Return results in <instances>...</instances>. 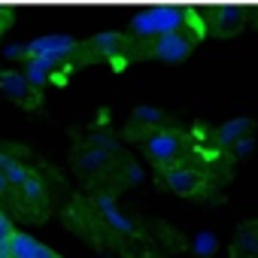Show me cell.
I'll return each instance as SVG.
<instances>
[{"mask_svg":"<svg viewBox=\"0 0 258 258\" xmlns=\"http://www.w3.org/2000/svg\"><path fill=\"white\" fill-rule=\"evenodd\" d=\"M61 64H64L61 58H52V55H34V58H25V70H22V76L28 79L31 88H40V85H46V82L52 79V73H55Z\"/></svg>","mask_w":258,"mask_h":258,"instance_id":"obj_6","label":"cell"},{"mask_svg":"<svg viewBox=\"0 0 258 258\" xmlns=\"http://www.w3.org/2000/svg\"><path fill=\"white\" fill-rule=\"evenodd\" d=\"M100 207H103V213H106V219L118 228V231H131V222H124L121 216H118V210L112 207V201L109 198H100Z\"/></svg>","mask_w":258,"mask_h":258,"instance_id":"obj_15","label":"cell"},{"mask_svg":"<svg viewBox=\"0 0 258 258\" xmlns=\"http://www.w3.org/2000/svg\"><path fill=\"white\" fill-rule=\"evenodd\" d=\"M7 252H10V258H46L52 249L25 231H13V237L7 240Z\"/></svg>","mask_w":258,"mask_h":258,"instance_id":"obj_7","label":"cell"},{"mask_svg":"<svg viewBox=\"0 0 258 258\" xmlns=\"http://www.w3.org/2000/svg\"><path fill=\"white\" fill-rule=\"evenodd\" d=\"M240 19H243V10L240 7H216L213 10V31L216 34H234L237 28H240Z\"/></svg>","mask_w":258,"mask_h":258,"instance_id":"obj_9","label":"cell"},{"mask_svg":"<svg viewBox=\"0 0 258 258\" xmlns=\"http://www.w3.org/2000/svg\"><path fill=\"white\" fill-rule=\"evenodd\" d=\"M88 49H91L94 55L112 58V55H118L121 49H127V40H124L121 34H115V31H103V34H97V37L88 43Z\"/></svg>","mask_w":258,"mask_h":258,"instance_id":"obj_10","label":"cell"},{"mask_svg":"<svg viewBox=\"0 0 258 258\" xmlns=\"http://www.w3.org/2000/svg\"><path fill=\"white\" fill-rule=\"evenodd\" d=\"M7 161H10V155H7V152H0V170H4V164H7Z\"/></svg>","mask_w":258,"mask_h":258,"instance_id":"obj_19","label":"cell"},{"mask_svg":"<svg viewBox=\"0 0 258 258\" xmlns=\"http://www.w3.org/2000/svg\"><path fill=\"white\" fill-rule=\"evenodd\" d=\"M10 191V185H7V179H4V173H0V198H4Z\"/></svg>","mask_w":258,"mask_h":258,"instance_id":"obj_18","label":"cell"},{"mask_svg":"<svg viewBox=\"0 0 258 258\" xmlns=\"http://www.w3.org/2000/svg\"><path fill=\"white\" fill-rule=\"evenodd\" d=\"M0 258H10V252H7V246H0Z\"/></svg>","mask_w":258,"mask_h":258,"instance_id":"obj_20","label":"cell"},{"mask_svg":"<svg viewBox=\"0 0 258 258\" xmlns=\"http://www.w3.org/2000/svg\"><path fill=\"white\" fill-rule=\"evenodd\" d=\"M0 88H4L13 100L25 103V106H37V94H34V88H31L28 79H25L22 73H16V70H4V73H0Z\"/></svg>","mask_w":258,"mask_h":258,"instance_id":"obj_8","label":"cell"},{"mask_svg":"<svg viewBox=\"0 0 258 258\" xmlns=\"http://www.w3.org/2000/svg\"><path fill=\"white\" fill-rule=\"evenodd\" d=\"M109 161V152H103V149H88V152H82L79 158H76V164H79V170H94V167H103Z\"/></svg>","mask_w":258,"mask_h":258,"instance_id":"obj_14","label":"cell"},{"mask_svg":"<svg viewBox=\"0 0 258 258\" xmlns=\"http://www.w3.org/2000/svg\"><path fill=\"white\" fill-rule=\"evenodd\" d=\"M252 127V121L249 118H234V121H228V124H222L219 127V134H216V140H219V146H234L246 131Z\"/></svg>","mask_w":258,"mask_h":258,"instance_id":"obj_12","label":"cell"},{"mask_svg":"<svg viewBox=\"0 0 258 258\" xmlns=\"http://www.w3.org/2000/svg\"><path fill=\"white\" fill-rule=\"evenodd\" d=\"M10 16H13V13H10L7 7H0V31H4V28L10 25Z\"/></svg>","mask_w":258,"mask_h":258,"instance_id":"obj_17","label":"cell"},{"mask_svg":"<svg viewBox=\"0 0 258 258\" xmlns=\"http://www.w3.org/2000/svg\"><path fill=\"white\" fill-rule=\"evenodd\" d=\"M198 37L191 31H176V34H164V37H155L152 46H149V55L158 58V61H182L191 55Z\"/></svg>","mask_w":258,"mask_h":258,"instance_id":"obj_3","label":"cell"},{"mask_svg":"<svg viewBox=\"0 0 258 258\" xmlns=\"http://www.w3.org/2000/svg\"><path fill=\"white\" fill-rule=\"evenodd\" d=\"M22 49H25V58H34V55H52V58L67 61L70 55L79 52V43H76L73 37H64V34H49V37H40V40L25 43Z\"/></svg>","mask_w":258,"mask_h":258,"instance_id":"obj_5","label":"cell"},{"mask_svg":"<svg viewBox=\"0 0 258 258\" xmlns=\"http://www.w3.org/2000/svg\"><path fill=\"white\" fill-rule=\"evenodd\" d=\"M0 173H4V179H7V185H10V188H19V185L28 179V173H31V170H28L25 164H19L16 158H10V161L4 164V170H0Z\"/></svg>","mask_w":258,"mask_h":258,"instance_id":"obj_13","label":"cell"},{"mask_svg":"<svg viewBox=\"0 0 258 258\" xmlns=\"http://www.w3.org/2000/svg\"><path fill=\"white\" fill-rule=\"evenodd\" d=\"M19 195H22V201H25L28 207L46 204V185H43V179H40L37 173H28V179L19 185Z\"/></svg>","mask_w":258,"mask_h":258,"instance_id":"obj_11","label":"cell"},{"mask_svg":"<svg viewBox=\"0 0 258 258\" xmlns=\"http://www.w3.org/2000/svg\"><path fill=\"white\" fill-rule=\"evenodd\" d=\"M191 19H195V13L185 7H152V10L134 16L131 34L134 37H164V34H176V31H191L195 28V25H188Z\"/></svg>","mask_w":258,"mask_h":258,"instance_id":"obj_1","label":"cell"},{"mask_svg":"<svg viewBox=\"0 0 258 258\" xmlns=\"http://www.w3.org/2000/svg\"><path fill=\"white\" fill-rule=\"evenodd\" d=\"M13 231H16L13 219H10L7 213H0V246H7V240L13 237Z\"/></svg>","mask_w":258,"mask_h":258,"instance_id":"obj_16","label":"cell"},{"mask_svg":"<svg viewBox=\"0 0 258 258\" xmlns=\"http://www.w3.org/2000/svg\"><path fill=\"white\" fill-rule=\"evenodd\" d=\"M46 258H58V255H55V252H49V255H46Z\"/></svg>","mask_w":258,"mask_h":258,"instance_id":"obj_21","label":"cell"},{"mask_svg":"<svg viewBox=\"0 0 258 258\" xmlns=\"http://www.w3.org/2000/svg\"><path fill=\"white\" fill-rule=\"evenodd\" d=\"M161 179H164V185H167L173 195H182V198H195V195L207 185L204 173L195 170V167H188V164L164 167V170H161Z\"/></svg>","mask_w":258,"mask_h":258,"instance_id":"obj_4","label":"cell"},{"mask_svg":"<svg viewBox=\"0 0 258 258\" xmlns=\"http://www.w3.org/2000/svg\"><path fill=\"white\" fill-rule=\"evenodd\" d=\"M146 152H149V158L164 170V167L182 164L185 155H188V146H185L182 134L170 131V127H155V131L146 137Z\"/></svg>","mask_w":258,"mask_h":258,"instance_id":"obj_2","label":"cell"}]
</instances>
